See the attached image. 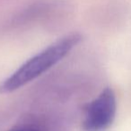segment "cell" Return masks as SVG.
<instances>
[{
    "instance_id": "cell-1",
    "label": "cell",
    "mask_w": 131,
    "mask_h": 131,
    "mask_svg": "<svg viewBox=\"0 0 131 131\" xmlns=\"http://www.w3.org/2000/svg\"><path fill=\"white\" fill-rule=\"evenodd\" d=\"M82 38L80 33H69L29 58L0 83V94L12 93L47 72L72 52Z\"/></svg>"
},
{
    "instance_id": "cell-2",
    "label": "cell",
    "mask_w": 131,
    "mask_h": 131,
    "mask_svg": "<svg viewBox=\"0 0 131 131\" xmlns=\"http://www.w3.org/2000/svg\"><path fill=\"white\" fill-rule=\"evenodd\" d=\"M117 111V102L113 90L106 88L96 98L85 105L83 131H105L112 124Z\"/></svg>"
},
{
    "instance_id": "cell-3",
    "label": "cell",
    "mask_w": 131,
    "mask_h": 131,
    "mask_svg": "<svg viewBox=\"0 0 131 131\" xmlns=\"http://www.w3.org/2000/svg\"><path fill=\"white\" fill-rule=\"evenodd\" d=\"M7 131H51L50 128L38 119H27L15 125Z\"/></svg>"
}]
</instances>
